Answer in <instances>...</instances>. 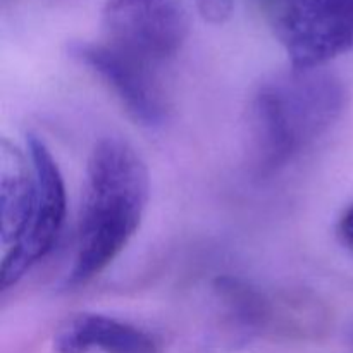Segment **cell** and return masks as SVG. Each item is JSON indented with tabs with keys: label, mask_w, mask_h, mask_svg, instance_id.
<instances>
[{
	"label": "cell",
	"mask_w": 353,
	"mask_h": 353,
	"mask_svg": "<svg viewBox=\"0 0 353 353\" xmlns=\"http://www.w3.org/2000/svg\"><path fill=\"white\" fill-rule=\"evenodd\" d=\"M148 195V169L137 148L119 137L97 141L86 164L69 286L88 285L119 257L140 228Z\"/></svg>",
	"instance_id": "cell-1"
},
{
	"label": "cell",
	"mask_w": 353,
	"mask_h": 353,
	"mask_svg": "<svg viewBox=\"0 0 353 353\" xmlns=\"http://www.w3.org/2000/svg\"><path fill=\"white\" fill-rule=\"evenodd\" d=\"M343 81L326 68H290L264 79L248 103V162L259 178L288 168L336 124Z\"/></svg>",
	"instance_id": "cell-2"
},
{
	"label": "cell",
	"mask_w": 353,
	"mask_h": 353,
	"mask_svg": "<svg viewBox=\"0 0 353 353\" xmlns=\"http://www.w3.org/2000/svg\"><path fill=\"white\" fill-rule=\"evenodd\" d=\"M292 68H324L353 52V0H261Z\"/></svg>",
	"instance_id": "cell-3"
},
{
	"label": "cell",
	"mask_w": 353,
	"mask_h": 353,
	"mask_svg": "<svg viewBox=\"0 0 353 353\" xmlns=\"http://www.w3.org/2000/svg\"><path fill=\"white\" fill-rule=\"evenodd\" d=\"M100 24V41L161 69L186 43L190 9L186 0H105Z\"/></svg>",
	"instance_id": "cell-4"
},
{
	"label": "cell",
	"mask_w": 353,
	"mask_h": 353,
	"mask_svg": "<svg viewBox=\"0 0 353 353\" xmlns=\"http://www.w3.org/2000/svg\"><path fill=\"white\" fill-rule=\"evenodd\" d=\"M26 150L33 162L37 196L23 234L3 254L0 271L2 290L17 285L28 271L54 250L65 223L68 196L57 161L47 143L37 134H28Z\"/></svg>",
	"instance_id": "cell-5"
},
{
	"label": "cell",
	"mask_w": 353,
	"mask_h": 353,
	"mask_svg": "<svg viewBox=\"0 0 353 353\" xmlns=\"http://www.w3.org/2000/svg\"><path fill=\"white\" fill-rule=\"evenodd\" d=\"M69 55L93 72L138 124L157 128L168 121L171 102L161 69L128 57L103 41H72Z\"/></svg>",
	"instance_id": "cell-6"
},
{
	"label": "cell",
	"mask_w": 353,
	"mask_h": 353,
	"mask_svg": "<svg viewBox=\"0 0 353 353\" xmlns=\"http://www.w3.org/2000/svg\"><path fill=\"white\" fill-rule=\"evenodd\" d=\"M57 353H157L159 343L148 331L97 312L74 314L54 336Z\"/></svg>",
	"instance_id": "cell-7"
},
{
	"label": "cell",
	"mask_w": 353,
	"mask_h": 353,
	"mask_svg": "<svg viewBox=\"0 0 353 353\" xmlns=\"http://www.w3.org/2000/svg\"><path fill=\"white\" fill-rule=\"evenodd\" d=\"M37 178L30 154L2 140L0 147V223L2 245L12 247L23 234L31 216Z\"/></svg>",
	"instance_id": "cell-8"
},
{
	"label": "cell",
	"mask_w": 353,
	"mask_h": 353,
	"mask_svg": "<svg viewBox=\"0 0 353 353\" xmlns=\"http://www.w3.org/2000/svg\"><path fill=\"white\" fill-rule=\"evenodd\" d=\"M214 292L230 324L240 333L257 334L274 323L272 300L250 283L234 276H221L214 281Z\"/></svg>",
	"instance_id": "cell-9"
},
{
	"label": "cell",
	"mask_w": 353,
	"mask_h": 353,
	"mask_svg": "<svg viewBox=\"0 0 353 353\" xmlns=\"http://www.w3.org/2000/svg\"><path fill=\"white\" fill-rule=\"evenodd\" d=\"M195 6L203 19L214 24H221L230 19L234 0H195Z\"/></svg>",
	"instance_id": "cell-10"
},
{
	"label": "cell",
	"mask_w": 353,
	"mask_h": 353,
	"mask_svg": "<svg viewBox=\"0 0 353 353\" xmlns=\"http://www.w3.org/2000/svg\"><path fill=\"white\" fill-rule=\"evenodd\" d=\"M338 236L341 243L353 254V203L343 210L340 221H338Z\"/></svg>",
	"instance_id": "cell-11"
},
{
	"label": "cell",
	"mask_w": 353,
	"mask_h": 353,
	"mask_svg": "<svg viewBox=\"0 0 353 353\" xmlns=\"http://www.w3.org/2000/svg\"><path fill=\"white\" fill-rule=\"evenodd\" d=\"M350 340L353 341V324H352V327H350Z\"/></svg>",
	"instance_id": "cell-12"
}]
</instances>
